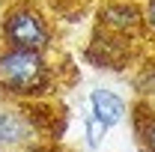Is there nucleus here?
Masks as SVG:
<instances>
[{"label":"nucleus","mask_w":155,"mask_h":152,"mask_svg":"<svg viewBox=\"0 0 155 152\" xmlns=\"http://www.w3.org/2000/svg\"><path fill=\"white\" fill-rule=\"evenodd\" d=\"M87 104H90L87 114L96 116L104 128H116V125H122V122L131 116V104L116 93V90H107V87H96V90H90Z\"/></svg>","instance_id":"nucleus-6"},{"label":"nucleus","mask_w":155,"mask_h":152,"mask_svg":"<svg viewBox=\"0 0 155 152\" xmlns=\"http://www.w3.org/2000/svg\"><path fill=\"white\" fill-rule=\"evenodd\" d=\"M134 42L137 39H122L114 33H104L96 27V36L87 45V57L90 63H96L98 69H110V72H122L137 60L134 54Z\"/></svg>","instance_id":"nucleus-5"},{"label":"nucleus","mask_w":155,"mask_h":152,"mask_svg":"<svg viewBox=\"0 0 155 152\" xmlns=\"http://www.w3.org/2000/svg\"><path fill=\"white\" fill-rule=\"evenodd\" d=\"M0 45L48 54L54 51V27L36 3L18 0L0 9Z\"/></svg>","instance_id":"nucleus-2"},{"label":"nucleus","mask_w":155,"mask_h":152,"mask_svg":"<svg viewBox=\"0 0 155 152\" xmlns=\"http://www.w3.org/2000/svg\"><path fill=\"white\" fill-rule=\"evenodd\" d=\"M131 131H134L137 149L140 152H155V101L140 98L131 107Z\"/></svg>","instance_id":"nucleus-7"},{"label":"nucleus","mask_w":155,"mask_h":152,"mask_svg":"<svg viewBox=\"0 0 155 152\" xmlns=\"http://www.w3.org/2000/svg\"><path fill=\"white\" fill-rule=\"evenodd\" d=\"M15 152H57L51 146H42V143H33V146H24V149H15Z\"/></svg>","instance_id":"nucleus-11"},{"label":"nucleus","mask_w":155,"mask_h":152,"mask_svg":"<svg viewBox=\"0 0 155 152\" xmlns=\"http://www.w3.org/2000/svg\"><path fill=\"white\" fill-rule=\"evenodd\" d=\"M98 30L122 39H146L143 36V6L140 0H101L96 12Z\"/></svg>","instance_id":"nucleus-4"},{"label":"nucleus","mask_w":155,"mask_h":152,"mask_svg":"<svg viewBox=\"0 0 155 152\" xmlns=\"http://www.w3.org/2000/svg\"><path fill=\"white\" fill-rule=\"evenodd\" d=\"M84 131H87V146H90V149H98V146L104 143V134L110 131V128H104L96 116L87 114V116H84Z\"/></svg>","instance_id":"nucleus-9"},{"label":"nucleus","mask_w":155,"mask_h":152,"mask_svg":"<svg viewBox=\"0 0 155 152\" xmlns=\"http://www.w3.org/2000/svg\"><path fill=\"white\" fill-rule=\"evenodd\" d=\"M0 87L12 101L39 104L57 87V66L42 51L0 45Z\"/></svg>","instance_id":"nucleus-1"},{"label":"nucleus","mask_w":155,"mask_h":152,"mask_svg":"<svg viewBox=\"0 0 155 152\" xmlns=\"http://www.w3.org/2000/svg\"><path fill=\"white\" fill-rule=\"evenodd\" d=\"M3 101H9V95H6V90H3V87H0V104H3Z\"/></svg>","instance_id":"nucleus-12"},{"label":"nucleus","mask_w":155,"mask_h":152,"mask_svg":"<svg viewBox=\"0 0 155 152\" xmlns=\"http://www.w3.org/2000/svg\"><path fill=\"white\" fill-rule=\"evenodd\" d=\"M143 6V36L155 45V0H140Z\"/></svg>","instance_id":"nucleus-10"},{"label":"nucleus","mask_w":155,"mask_h":152,"mask_svg":"<svg viewBox=\"0 0 155 152\" xmlns=\"http://www.w3.org/2000/svg\"><path fill=\"white\" fill-rule=\"evenodd\" d=\"M42 137V125H39L33 104L24 101H3L0 104V152H15L24 146H33Z\"/></svg>","instance_id":"nucleus-3"},{"label":"nucleus","mask_w":155,"mask_h":152,"mask_svg":"<svg viewBox=\"0 0 155 152\" xmlns=\"http://www.w3.org/2000/svg\"><path fill=\"white\" fill-rule=\"evenodd\" d=\"M134 90H137V95H140V98L155 101V54L137 63V72H134Z\"/></svg>","instance_id":"nucleus-8"}]
</instances>
